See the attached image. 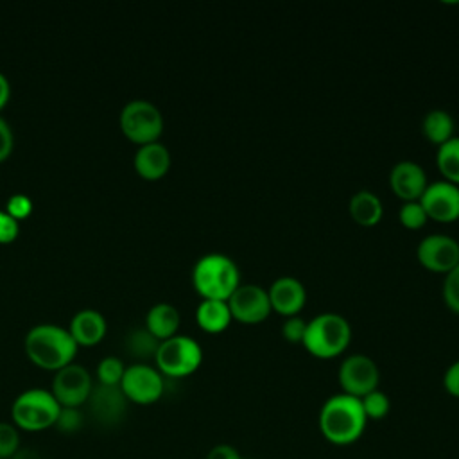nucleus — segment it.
<instances>
[{"label":"nucleus","mask_w":459,"mask_h":459,"mask_svg":"<svg viewBox=\"0 0 459 459\" xmlns=\"http://www.w3.org/2000/svg\"><path fill=\"white\" fill-rule=\"evenodd\" d=\"M366 425L368 418L362 411L360 400L355 396L344 393L332 394L319 409V432L335 446H348L359 441L366 430Z\"/></svg>","instance_id":"nucleus-1"},{"label":"nucleus","mask_w":459,"mask_h":459,"mask_svg":"<svg viewBox=\"0 0 459 459\" xmlns=\"http://www.w3.org/2000/svg\"><path fill=\"white\" fill-rule=\"evenodd\" d=\"M77 342L68 328L54 323L34 325L25 335V351L29 359L45 369L57 371L74 362Z\"/></svg>","instance_id":"nucleus-2"},{"label":"nucleus","mask_w":459,"mask_h":459,"mask_svg":"<svg viewBox=\"0 0 459 459\" xmlns=\"http://www.w3.org/2000/svg\"><path fill=\"white\" fill-rule=\"evenodd\" d=\"M192 283L203 299L228 301L240 285V271L228 255L208 253L194 264Z\"/></svg>","instance_id":"nucleus-3"},{"label":"nucleus","mask_w":459,"mask_h":459,"mask_svg":"<svg viewBox=\"0 0 459 459\" xmlns=\"http://www.w3.org/2000/svg\"><path fill=\"white\" fill-rule=\"evenodd\" d=\"M351 342V326L337 312H323L307 321L303 348L317 359H335Z\"/></svg>","instance_id":"nucleus-4"},{"label":"nucleus","mask_w":459,"mask_h":459,"mask_svg":"<svg viewBox=\"0 0 459 459\" xmlns=\"http://www.w3.org/2000/svg\"><path fill=\"white\" fill-rule=\"evenodd\" d=\"M59 411L61 405L50 389L30 387L14 398L11 405V420L18 430L41 432L56 425Z\"/></svg>","instance_id":"nucleus-5"},{"label":"nucleus","mask_w":459,"mask_h":459,"mask_svg":"<svg viewBox=\"0 0 459 459\" xmlns=\"http://www.w3.org/2000/svg\"><path fill=\"white\" fill-rule=\"evenodd\" d=\"M154 360L163 377L183 378L197 371L203 362V350L194 337L176 333L160 342Z\"/></svg>","instance_id":"nucleus-6"},{"label":"nucleus","mask_w":459,"mask_h":459,"mask_svg":"<svg viewBox=\"0 0 459 459\" xmlns=\"http://www.w3.org/2000/svg\"><path fill=\"white\" fill-rule=\"evenodd\" d=\"M120 127L129 140L140 145L151 143L163 131V115L151 100L133 99L120 111Z\"/></svg>","instance_id":"nucleus-7"},{"label":"nucleus","mask_w":459,"mask_h":459,"mask_svg":"<svg viewBox=\"0 0 459 459\" xmlns=\"http://www.w3.org/2000/svg\"><path fill=\"white\" fill-rule=\"evenodd\" d=\"M337 380L341 393L360 400L368 393L378 389L380 369L371 357L364 353H351L341 362Z\"/></svg>","instance_id":"nucleus-8"},{"label":"nucleus","mask_w":459,"mask_h":459,"mask_svg":"<svg viewBox=\"0 0 459 459\" xmlns=\"http://www.w3.org/2000/svg\"><path fill=\"white\" fill-rule=\"evenodd\" d=\"M120 389L129 402L149 405L161 398L165 391V378L156 368L145 362H134L131 366H126L120 380Z\"/></svg>","instance_id":"nucleus-9"},{"label":"nucleus","mask_w":459,"mask_h":459,"mask_svg":"<svg viewBox=\"0 0 459 459\" xmlns=\"http://www.w3.org/2000/svg\"><path fill=\"white\" fill-rule=\"evenodd\" d=\"M91 387L90 371L77 362H70L54 373L50 393L61 407H81L88 402Z\"/></svg>","instance_id":"nucleus-10"},{"label":"nucleus","mask_w":459,"mask_h":459,"mask_svg":"<svg viewBox=\"0 0 459 459\" xmlns=\"http://www.w3.org/2000/svg\"><path fill=\"white\" fill-rule=\"evenodd\" d=\"M231 317L242 325H258L273 312L267 290L256 283H240L230 296Z\"/></svg>","instance_id":"nucleus-11"},{"label":"nucleus","mask_w":459,"mask_h":459,"mask_svg":"<svg viewBox=\"0 0 459 459\" xmlns=\"http://www.w3.org/2000/svg\"><path fill=\"white\" fill-rule=\"evenodd\" d=\"M418 262L430 273L446 274L459 264V242L443 233H432L416 247Z\"/></svg>","instance_id":"nucleus-12"},{"label":"nucleus","mask_w":459,"mask_h":459,"mask_svg":"<svg viewBox=\"0 0 459 459\" xmlns=\"http://www.w3.org/2000/svg\"><path fill=\"white\" fill-rule=\"evenodd\" d=\"M127 398L120 385L108 384H93L91 393L88 396V409L91 418L106 427H113L120 423L127 411Z\"/></svg>","instance_id":"nucleus-13"},{"label":"nucleus","mask_w":459,"mask_h":459,"mask_svg":"<svg viewBox=\"0 0 459 459\" xmlns=\"http://www.w3.org/2000/svg\"><path fill=\"white\" fill-rule=\"evenodd\" d=\"M420 203L429 219L454 222L459 219V186L450 181H432L427 185Z\"/></svg>","instance_id":"nucleus-14"},{"label":"nucleus","mask_w":459,"mask_h":459,"mask_svg":"<svg viewBox=\"0 0 459 459\" xmlns=\"http://www.w3.org/2000/svg\"><path fill=\"white\" fill-rule=\"evenodd\" d=\"M427 185L429 179L425 170L412 160H402L394 163L389 172V186L393 194L403 203L420 201Z\"/></svg>","instance_id":"nucleus-15"},{"label":"nucleus","mask_w":459,"mask_h":459,"mask_svg":"<svg viewBox=\"0 0 459 459\" xmlns=\"http://www.w3.org/2000/svg\"><path fill=\"white\" fill-rule=\"evenodd\" d=\"M267 296L271 301V308L280 316L290 317L298 316L307 301L305 285L294 276H280L276 278L269 289Z\"/></svg>","instance_id":"nucleus-16"},{"label":"nucleus","mask_w":459,"mask_h":459,"mask_svg":"<svg viewBox=\"0 0 459 459\" xmlns=\"http://www.w3.org/2000/svg\"><path fill=\"white\" fill-rule=\"evenodd\" d=\"M170 167V152L169 149L156 142L143 143L134 152V169L145 179H158L167 174Z\"/></svg>","instance_id":"nucleus-17"},{"label":"nucleus","mask_w":459,"mask_h":459,"mask_svg":"<svg viewBox=\"0 0 459 459\" xmlns=\"http://www.w3.org/2000/svg\"><path fill=\"white\" fill-rule=\"evenodd\" d=\"M68 330L77 344L91 346L104 337L106 319L95 308H82L72 316Z\"/></svg>","instance_id":"nucleus-18"},{"label":"nucleus","mask_w":459,"mask_h":459,"mask_svg":"<svg viewBox=\"0 0 459 459\" xmlns=\"http://www.w3.org/2000/svg\"><path fill=\"white\" fill-rule=\"evenodd\" d=\"M350 217L364 228H371L380 222L384 215V204L377 194L369 190H359L350 197L348 203Z\"/></svg>","instance_id":"nucleus-19"},{"label":"nucleus","mask_w":459,"mask_h":459,"mask_svg":"<svg viewBox=\"0 0 459 459\" xmlns=\"http://www.w3.org/2000/svg\"><path fill=\"white\" fill-rule=\"evenodd\" d=\"M179 323H181V317H179L178 308L170 303H165V301L154 303L147 310V316H145L147 330L152 335H156L160 341L176 335L178 328H179Z\"/></svg>","instance_id":"nucleus-20"},{"label":"nucleus","mask_w":459,"mask_h":459,"mask_svg":"<svg viewBox=\"0 0 459 459\" xmlns=\"http://www.w3.org/2000/svg\"><path fill=\"white\" fill-rule=\"evenodd\" d=\"M197 325L208 333L224 332L233 321L228 301L221 299H203L195 308Z\"/></svg>","instance_id":"nucleus-21"},{"label":"nucleus","mask_w":459,"mask_h":459,"mask_svg":"<svg viewBox=\"0 0 459 459\" xmlns=\"http://www.w3.org/2000/svg\"><path fill=\"white\" fill-rule=\"evenodd\" d=\"M454 129H455L454 117L445 109H430L421 120L423 136L436 147L454 138Z\"/></svg>","instance_id":"nucleus-22"},{"label":"nucleus","mask_w":459,"mask_h":459,"mask_svg":"<svg viewBox=\"0 0 459 459\" xmlns=\"http://www.w3.org/2000/svg\"><path fill=\"white\" fill-rule=\"evenodd\" d=\"M160 339L156 335H152L147 326H136V328H131L127 333H126V339H124V344H126V350L129 355L136 357V359H149V357H154L156 351H158V346H160Z\"/></svg>","instance_id":"nucleus-23"},{"label":"nucleus","mask_w":459,"mask_h":459,"mask_svg":"<svg viewBox=\"0 0 459 459\" xmlns=\"http://www.w3.org/2000/svg\"><path fill=\"white\" fill-rule=\"evenodd\" d=\"M436 165L445 181L459 186V136H454L437 147Z\"/></svg>","instance_id":"nucleus-24"},{"label":"nucleus","mask_w":459,"mask_h":459,"mask_svg":"<svg viewBox=\"0 0 459 459\" xmlns=\"http://www.w3.org/2000/svg\"><path fill=\"white\" fill-rule=\"evenodd\" d=\"M360 405H362V411H364L368 421L369 420H384L391 411V400L380 389H375V391L368 393L366 396H362Z\"/></svg>","instance_id":"nucleus-25"},{"label":"nucleus","mask_w":459,"mask_h":459,"mask_svg":"<svg viewBox=\"0 0 459 459\" xmlns=\"http://www.w3.org/2000/svg\"><path fill=\"white\" fill-rule=\"evenodd\" d=\"M124 371H126V366H124L122 359H118L115 355H108L97 364V380H99V384L120 385Z\"/></svg>","instance_id":"nucleus-26"},{"label":"nucleus","mask_w":459,"mask_h":459,"mask_svg":"<svg viewBox=\"0 0 459 459\" xmlns=\"http://www.w3.org/2000/svg\"><path fill=\"white\" fill-rule=\"evenodd\" d=\"M398 219H400V224L407 230H420L427 224L429 217L421 206L420 201H409V203H403L400 206V212H398Z\"/></svg>","instance_id":"nucleus-27"},{"label":"nucleus","mask_w":459,"mask_h":459,"mask_svg":"<svg viewBox=\"0 0 459 459\" xmlns=\"http://www.w3.org/2000/svg\"><path fill=\"white\" fill-rule=\"evenodd\" d=\"M20 445V430L13 421H0V459H11Z\"/></svg>","instance_id":"nucleus-28"},{"label":"nucleus","mask_w":459,"mask_h":459,"mask_svg":"<svg viewBox=\"0 0 459 459\" xmlns=\"http://www.w3.org/2000/svg\"><path fill=\"white\" fill-rule=\"evenodd\" d=\"M84 423V414L79 407H61L57 420H56V429L63 434H75Z\"/></svg>","instance_id":"nucleus-29"},{"label":"nucleus","mask_w":459,"mask_h":459,"mask_svg":"<svg viewBox=\"0 0 459 459\" xmlns=\"http://www.w3.org/2000/svg\"><path fill=\"white\" fill-rule=\"evenodd\" d=\"M443 301L452 312L459 314V264L445 274Z\"/></svg>","instance_id":"nucleus-30"},{"label":"nucleus","mask_w":459,"mask_h":459,"mask_svg":"<svg viewBox=\"0 0 459 459\" xmlns=\"http://www.w3.org/2000/svg\"><path fill=\"white\" fill-rule=\"evenodd\" d=\"M305 332H307V321L303 317H299V316L285 317V321L281 325V335L287 342L301 344Z\"/></svg>","instance_id":"nucleus-31"},{"label":"nucleus","mask_w":459,"mask_h":459,"mask_svg":"<svg viewBox=\"0 0 459 459\" xmlns=\"http://www.w3.org/2000/svg\"><path fill=\"white\" fill-rule=\"evenodd\" d=\"M32 210V201L29 195L25 194H14L9 197L7 201V212L14 217V219H22L25 215H29Z\"/></svg>","instance_id":"nucleus-32"},{"label":"nucleus","mask_w":459,"mask_h":459,"mask_svg":"<svg viewBox=\"0 0 459 459\" xmlns=\"http://www.w3.org/2000/svg\"><path fill=\"white\" fill-rule=\"evenodd\" d=\"M18 219L7 210H0V242H9L18 235Z\"/></svg>","instance_id":"nucleus-33"},{"label":"nucleus","mask_w":459,"mask_h":459,"mask_svg":"<svg viewBox=\"0 0 459 459\" xmlns=\"http://www.w3.org/2000/svg\"><path fill=\"white\" fill-rule=\"evenodd\" d=\"M443 387L445 391L454 396V398H459V359L454 360L446 369H445V375H443Z\"/></svg>","instance_id":"nucleus-34"},{"label":"nucleus","mask_w":459,"mask_h":459,"mask_svg":"<svg viewBox=\"0 0 459 459\" xmlns=\"http://www.w3.org/2000/svg\"><path fill=\"white\" fill-rule=\"evenodd\" d=\"M206 459H244V457L238 452V448H235L233 445L221 443V445H215L208 450Z\"/></svg>","instance_id":"nucleus-35"},{"label":"nucleus","mask_w":459,"mask_h":459,"mask_svg":"<svg viewBox=\"0 0 459 459\" xmlns=\"http://www.w3.org/2000/svg\"><path fill=\"white\" fill-rule=\"evenodd\" d=\"M13 151V131L5 118L0 117V161L5 160Z\"/></svg>","instance_id":"nucleus-36"},{"label":"nucleus","mask_w":459,"mask_h":459,"mask_svg":"<svg viewBox=\"0 0 459 459\" xmlns=\"http://www.w3.org/2000/svg\"><path fill=\"white\" fill-rule=\"evenodd\" d=\"M9 93H11L9 81H7V77L4 75V72H0V108L5 106V102H7V99H9Z\"/></svg>","instance_id":"nucleus-37"},{"label":"nucleus","mask_w":459,"mask_h":459,"mask_svg":"<svg viewBox=\"0 0 459 459\" xmlns=\"http://www.w3.org/2000/svg\"><path fill=\"white\" fill-rule=\"evenodd\" d=\"M11 459H41V455L34 448H20Z\"/></svg>","instance_id":"nucleus-38"}]
</instances>
